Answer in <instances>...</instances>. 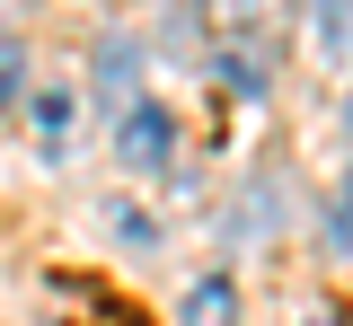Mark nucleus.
Segmentation results:
<instances>
[{"mask_svg":"<svg viewBox=\"0 0 353 326\" xmlns=\"http://www.w3.org/2000/svg\"><path fill=\"white\" fill-rule=\"evenodd\" d=\"M115 150H124L132 168H159L176 150V124H168V106H132L124 124H115Z\"/></svg>","mask_w":353,"mask_h":326,"instance_id":"f257e3e1","label":"nucleus"},{"mask_svg":"<svg viewBox=\"0 0 353 326\" xmlns=\"http://www.w3.org/2000/svg\"><path fill=\"white\" fill-rule=\"evenodd\" d=\"M176 326H239V291H230V274L185 282V300H176Z\"/></svg>","mask_w":353,"mask_h":326,"instance_id":"f03ea898","label":"nucleus"},{"mask_svg":"<svg viewBox=\"0 0 353 326\" xmlns=\"http://www.w3.org/2000/svg\"><path fill=\"white\" fill-rule=\"evenodd\" d=\"M132 80H141V53H132V45H106V53H97V97H106V115H115V124L141 106Z\"/></svg>","mask_w":353,"mask_h":326,"instance_id":"7ed1b4c3","label":"nucleus"},{"mask_svg":"<svg viewBox=\"0 0 353 326\" xmlns=\"http://www.w3.org/2000/svg\"><path fill=\"white\" fill-rule=\"evenodd\" d=\"M203 9V27H212L221 45H248V27L265 18V0H194Z\"/></svg>","mask_w":353,"mask_h":326,"instance_id":"20e7f679","label":"nucleus"},{"mask_svg":"<svg viewBox=\"0 0 353 326\" xmlns=\"http://www.w3.org/2000/svg\"><path fill=\"white\" fill-rule=\"evenodd\" d=\"M36 141H44V150L71 141V89H36Z\"/></svg>","mask_w":353,"mask_h":326,"instance_id":"39448f33","label":"nucleus"},{"mask_svg":"<svg viewBox=\"0 0 353 326\" xmlns=\"http://www.w3.org/2000/svg\"><path fill=\"white\" fill-rule=\"evenodd\" d=\"M221 71H230L239 89H265V45H230V53H221Z\"/></svg>","mask_w":353,"mask_h":326,"instance_id":"423d86ee","label":"nucleus"},{"mask_svg":"<svg viewBox=\"0 0 353 326\" xmlns=\"http://www.w3.org/2000/svg\"><path fill=\"white\" fill-rule=\"evenodd\" d=\"M18 89H27V45L0 36V106H18Z\"/></svg>","mask_w":353,"mask_h":326,"instance_id":"0eeeda50","label":"nucleus"},{"mask_svg":"<svg viewBox=\"0 0 353 326\" xmlns=\"http://www.w3.org/2000/svg\"><path fill=\"white\" fill-rule=\"evenodd\" d=\"M309 326H345V318H309Z\"/></svg>","mask_w":353,"mask_h":326,"instance_id":"6e6552de","label":"nucleus"},{"mask_svg":"<svg viewBox=\"0 0 353 326\" xmlns=\"http://www.w3.org/2000/svg\"><path fill=\"white\" fill-rule=\"evenodd\" d=\"M345 124H353V106H345Z\"/></svg>","mask_w":353,"mask_h":326,"instance_id":"1a4fd4ad","label":"nucleus"}]
</instances>
